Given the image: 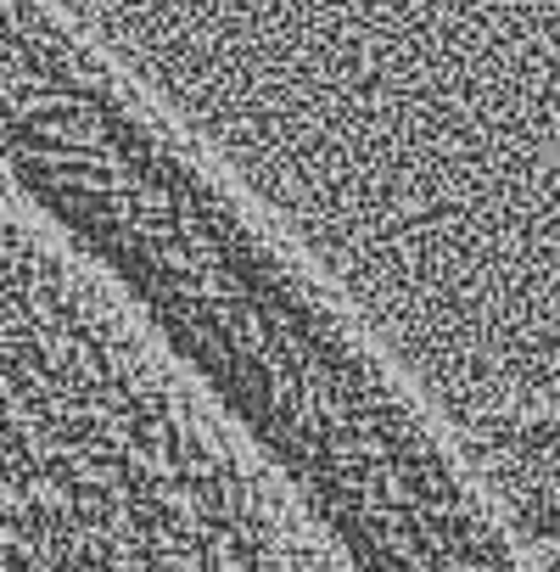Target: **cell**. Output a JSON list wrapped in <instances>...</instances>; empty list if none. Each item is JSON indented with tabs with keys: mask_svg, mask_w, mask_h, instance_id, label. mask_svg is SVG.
Wrapping results in <instances>:
<instances>
[{
	"mask_svg": "<svg viewBox=\"0 0 560 572\" xmlns=\"http://www.w3.org/2000/svg\"><path fill=\"white\" fill-rule=\"evenodd\" d=\"M483 477L516 522L560 544V410H494L465 422Z\"/></svg>",
	"mask_w": 560,
	"mask_h": 572,
	"instance_id": "obj_1",
	"label": "cell"
}]
</instances>
